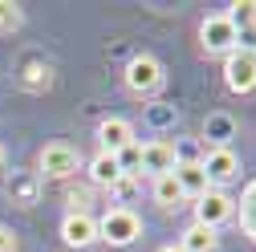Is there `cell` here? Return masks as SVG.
Here are the masks:
<instances>
[{"instance_id": "obj_1", "label": "cell", "mask_w": 256, "mask_h": 252, "mask_svg": "<svg viewBox=\"0 0 256 252\" xmlns=\"http://www.w3.org/2000/svg\"><path fill=\"white\" fill-rule=\"evenodd\" d=\"M142 236V220L130 212V208H110L102 220H98V240H106L110 248H126Z\"/></svg>"}, {"instance_id": "obj_2", "label": "cell", "mask_w": 256, "mask_h": 252, "mask_svg": "<svg viewBox=\"0 0 256 252\" xmlns=\"http://www.w3.org/2000/svg\"><path fill=\"white\" fill-rule=\"evenodd\" d=\"M200 45H204V53H236L240 49V28L228 20V16H208L204 24H200Z\"/></svg>"}, {"instance_id": "obj_3", "label": "cell", "mask_w": 256, "mask_h": 252, "mask_svg": "<svg viewBox=\"0 0 256 252\" xmlns=\"http://www.w3.org/2000/svg\"><path fill=\"white\" fill-rule=\"evenodd\" d=\"M224 82H228L232 94H252L256 90V53L252 49H236L228 53V61H224Z\"/></svg>"}, {"instance_id": "obj_4", "label": "cell", "mask_w": 256, "mask_h": 252, "mask_svg": "<svg viewBox=\"0 0 256 252\" xmlns=\"http://www.w3.org/2000/svg\"><path fill=\"white\" fill-rule=\"evenodd\" d=\"M37 167H41V179H70L78 171V150L70 142H49L37 154Z\"/></svg>"}, {"instance_id": "obj_5", "label": "cell", "mask_w": 256, "mask_h": 252, "mask_svg": "<svg viewBox=\"0 0 256 252\" xmlns=\"http://www.w3.org/2000/svg\"><path fill=\"white\" fill-rule=\"evenodd\" d=\"M175 163H179V159H175V146H171V142H163V138L138 142V175H150V179L171 175Z\"/></svg>"}, {"instance_id": "obj_6", "label": "cell", "mask_w": 256, "mask_h": 252, "mask_svg": "<svg viewBox=\"0 0 256 252\" xmlns=\"http://www.w3.org/2000/svg\"><path fill=\"white\" fill-rule=\"evenodd\" d=\"M126 86H130L134 94H154L158 86H163V61L150 57V53H138L130 66H126Z\"/></svg>"}, {"instance_id": "obj_7", "label": "cell", "mask_w": 256, "mask_h": 252, "mask_svg": "<svg viewBox=\"0 0 256 252\" xmlns=\"http://www.w3.org/2000/svg\"><path fill=\"white\" fill-rule=\"evenodd\" d=\"M200 167H204V175H208V187H212V192H220L224 183H232V179H236L240 159H236L228 146H212V150H208V159H204Z\"/></svg>"}, {"instance_id": "obj_8", "label": "cell", "mask_w": 256, "mask_h": 252, "mask_svg": "<svg viewBox=\"0 0 256 252\" xmlns=\"http://www.w3.org/2000/svg\"><path fill=\"white\" fill-rule=\"evenodd\" d=\"M61 240H66L70 248H90L94 240H98V220H94L90 212H70L66 220H61Z\"/></svg>"}, {"instance_id": "obj_9", "label": "cell", "mask_w": 256, "mask_h": 252, "mask_svg": "<svg viewBox=\"0 0 256 252\" xmlns=\"http://www.w3.org/2000/svg\"><path fill=\"white\" fill-rule=\"evenodd\" d=\"M175 183H179V192H183V200H200V196H208L212 187H208V175H204V167L196 163V159H183V163H175Z\"/></svg>"}, {"instance_id": "obj_10", "label": "cell", "mask_w": 256, "mask_h": 252, "mask_svg": "<svg viewBox=\"0 0 256 252\" xmlns=\"http://www.w3.org/2000/svg\"><path fill=\"white\" fill-rule=\"evenodd\" d=\"M98 142H102L106 154H118V150H126V146L134 142V126L126 122V118H106L98 126Z\"/></svg>"}, {"instance_id": "obj_11", "label": "cell", "mask_w": 256, "mask_h": 252, "mask_svg": "<svg viewBox=\"0 0 256 252\" xmlns=\"http://www.w3.org/2000/svg\"><path fill=\"white\" fill-rule=\"evenodd\" d=\"M228 216H232V200L224 196V192H208V196H200V204H196V224L216 228V224H224Z\"/></svg>"}, {"instance_id": "obj_12", "label": "cell", "mask_w": 256, "mask_h": 252, "mask_svg": "<svg viewBox=\"0 0 256 252\" xmlns=\"http://www.w3.org/2000/svg\"><path fill=\"white\" fill-rule=\"evenodd\" d=\"M90 179L94 183H98V187H114L118 179H122V167H118V159H114V154H98V159H94L90 163Z\"/></svg>"}, {"instance_id": "obj_13", "label": "cell", "mask_w": 256, "mask_h": 252, "mask_svg": "<svg viewBox=\"0 0 256 252\" xmlns=\"http://www.w3.org/2000/svg\"><path fill=\"white\" fill-rule=\"evenodd\" d=\"M150 196H154V204H158V208H167V212L183 204V192H179L175 175H158V179L150 183Z\"/></svg>"}, {"instance_id": "obj_14", "label": "cell", "mask_w": 256, "mask_h": 252, "mask_svg": "<svg viewBox=\"0 0 256 252\" xmlns=\"http://www.w3.org/2000/svg\"><path fill=\"white\" fill-rule=\"evenodd\" d=\"M183 252H216V228H204V224H191L179 240Z\"/></svg>"}, {"instance_id": "obj_15", "label": "cell", "mask_w": 256, "mask_h": 252, "mask_svg": "<svg viewBox=\"0 0 256 252\" xmlns=\"http://www.w3.org/2000/svg\"><path fill=\"white\" fill-rule=\"evenodd\" d=\"M12 28H20V4L0 0V33H12Z\"/></svg>"}, {"instance_id": "obj_16", "label": "cell", "mask_w": 256, "mask_h": 252, "mask_svg": "<svg viewBox=\"0 0 256 252\" xmlns=\"http://www.w3.org/2000/svg\"><path fill=\"white\" fill-rule=\"evenodd\" d=\"M114 159H118V167H122V175H138V142H130V146H126V150H118Z\"/></svg>"}, {"instance_id": "obj_17", "label": "cell", "mask_w": 256, "mask_h": 252, "mask_svg": "<svg viewBox=\"0 0 256 252\" xmlns=\"http://www.w3.org/2000/svg\"><path fill=\"white\" fill-rule=\"evenodd\" d=\"M0 252H16V236H12L4 224H0Z\"/></svg>"}, {"instance_id": "obj_18", "label": "cell", "mask_w": 256, "mask_h": 252, "mask_svg": "<svg viewBox=\"0 0 256 252\" xmlns=\"http://www.w3.org/2000/svg\"><path fill=\"white\" fill-rule=\"evenodd\" d=\"M158 252H183V248L179 244H167V248H158Z\"/></svg>"}, {"instance_id": "obj_19", "label": "cell", "mask_w": 256, "mask_h": 252, "mask_svg": "<svg viewBox=\"0 0 256 252\" xmlns=\"http://www.w3.org/2000/svg\"><path fill=\"white\" fill-rule=\"evenodd\" d=\"M0 163H4V146H0Z\"/></svg>"}, {"instance_id": "obj_20", "label": "cell", "mask_w": 256, "mask_h": 252, "mask_svg": "<svg viewBox=\"0 0 256 252\" xmlns=\"http://www.w3.org/2000/svg\"><path fill=\"white\" fill-rule=\"evenodd\" d=\"M252 53H256V45H252Z\"/></svg>"}]
</instances>
